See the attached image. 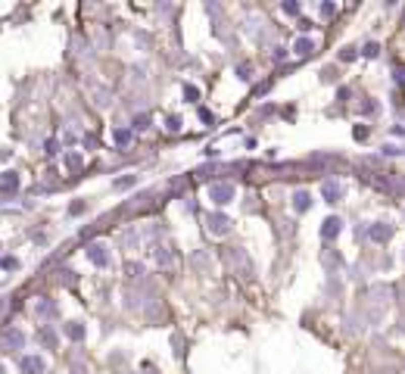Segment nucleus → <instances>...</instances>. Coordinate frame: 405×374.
Instances as JSON below:
<instances>
[{"mask_svg": "<svg viewBox=\"0 0 405 374\" xmlns=\"http://www.w3.org/2000/svg\"><path fill=\"white\" fill-rule=\"evenodd\" d=\"M0 187H4V190H16V187H19V175H16L13 169L4 172V175H0Z\"/></svg>", "mask_w": 405, "mask_h": 374, "instance_id": "nucleus-12", "label": "nucleus"}, {"mask_svg": "<svg viewBox=\"0 0 405 374\" xmlns=\"http://www.w3.org/2000/svg\"><path fill=\"white\" fill-rule=\"evenodd\" d=\"M63 331H66L69 340H75V343H78V340H84V325H78V322H69Z\"/></svg>", "mask_w": 405, "mask_h": 374, "instance_id": "nucleus-11", "label": "nucleus"}, {"mask_svg": "<svg viewBox=\"0 0 405 374\" xmlns=\"http://www.w3.org/2000/svg\"><path fill=\"white\" fill-rule=\"evenodd\" d=\"M368 234H371V240L383 243V240H390V228H386V225H374L371 231H368Z\"/></svg>", "mask_w": 405, "mask_h": 374, "instance_id": "nucleus-14", "label": "nucleus"}, {"mask_svg": "<svg viewBox=\"0 0 405 374\" xmlns=\"http://www.w3.org/2000/svg\"><path fill=\"white\" fill-rule=\"evenodd\" d=\"M137 181V175H125V178H119V181H113V190H128Z\"/></svg>", "mask_w": 405, "mask_h": 374, "instance_id": "nucleus-17", "label": "nucleus"}, {"mask_svg": "<svg viewBox=\"0 0 405 374\" xmlns=\"http://www.w3.org/2000/svg\"><path fill=\"white\" fill-rule=\"evenodd\" d=\"M0 269H4V272H16V269H19V259H16V256H0Z\"/></svg>", "mask_w": 405, "mask_h": 374, "instance_id": "nucleus-18", "label": "nucleus"}, {"mask_svg": "<svg viewBox=\"0 0 405 374\" xmlns=\"http://www.w3.org/2000/svg\"><path fill=\"white\" fill-rule=\"evenodd\" d=\"M63 163H66V169H69V172H78V169H81V153H66Z\"/></svg>", "mask_w": 405, "mask_h": 374, "instance_id": "nucleus-16", "label": "nucleus"}, {"mask_svg": "<svg viewBox=\"0 0 405 374\" xmlns=\"http://www.w3.org/2000/svg\"><path fill=\"white\" fill-rule=\"evenodd\" d=\"M287 16H299V4H296V0H284V7H281Z\"/></svg>", "mask_w": 405, "mask_h": 374, "instance_id": "nucleus-19", "label": "nucleus"}, {"mask_svg": "<svg viewBox=\"0 0 405 374\" xmlns=\"http://www.w3.org/2000/svg\"><path fill=\"white\" fill-rule=\"evenodd\" d=\"M22 343H25V334L19 328H7L0 334V346L4 349H22Z\"/></svg>", "mask_w": 405, "mask_h": 374, "instance_id": "nucleus-2", "label": "nucleus"}, {"mask_svg": "<svg viewBox=\"0 0 405 374\" xmlns=\"http://www.w3.org/2000/svg\"><path fill=\"white\" fill-rule=\"evenodd\" d=\"M38 340H41L44 349H57V334H53V328H47V325L38 331Z\"/></svg>", "mask_w": 405, "mask_h": 374, "instance_id": "nucleus-10", "label": "nucleus"}, {"mask_svg": "<svg viewBox=\"0 0 405 374\" xmlns=\"http://www.w3.org/2000/svg\"><path fill=\"white\" fill-rule=\"evenodd\" d=\"M7 309H10V302H7V299H0V318L7 315Z\"/></svg>", "mask_w": 405, "mask_h": 374, "instance_id": "nucleus-30", "label": "nucleus"}, {"mask_svg": "<svg viewBox=\"0 0 405 374\" xmlns=\"http://www.w3.org/2000/svg\"><path fill=\"white\" fill-rule=\"evenodd\" d=\"M234 184H228V181H215V184H209V200L215 203V206H228L231 200H234Z\"/></svg>", "mask_w": 405, "mask_h": 374, "instance_id": "nucleus-1", "label": "nucleus"}, {"mask_svg": "<svg viewBox=\"0 0 405 374\" xmlns=\"http://www.w3.org/2000/svg\"><path fill=\"white\" fill-rule=\"evenodd\" d=\"M69 212H72V216H81V212H84V203H81V200H75V203L69 206Z\"/></svg>", "mask_w": 405, "mask_h": 374, "instance_id": "nucleus-26", "label": "nucleus"}, {"mask_svg": "<svg viewBox=\"0 0 405 374\" xmlns=\"http://www.w3.org/2000/svg\"><path fill=\"white\" fill-rule=\"evenodd\" d=\"M134 128H137V131L150 128V116H146V113H143V116H137V119H134Z\"/></svg>", "mask_w": 405, "mask_h": 374, "instance_id": "nucleus-21", "label": "nucleus"}, {"mask_svg": "<svg viewBox=\"0 0 405 374\" xmlns=\"http://www.w3.org/2000/svg\"><path fill=\"white\" fill-rule=\"evenodd\" d=\"M293 50H296L299 57H309V53H315V41H312V38H299L296 44H293Z\"/></svg>", "mask_w": 405, "mask_h": 374, "instance_id": "nucleus-13", "label": "nucleus"}, {"mask_svg": "<svg viewBox=\"0 0 405 374\" xmlns=\"http://www.w3.org/2000/svg\"><path fill=\"white\" fill-rule=\"evenodd\" d=\"M334 13H337L334 4H321V16H334Z\"/></svg>", "mask_w": 405, "mask_h": 374, "instance_id": "nucleus-27", "label": "nucleus"}, {"mask_svg": "<svg viewBox=\"0 0 405 374\" xmlns=\"http://www.w3.org/2000/svg\"><path fill=\"white\" fill-rule=\"evenodd\" d=\"M184 100H199V87L187 84V87H184Z\"/></svg>", "mask_w": 405, "mask_h": 374, "instance_id": "nucleus-20", "label": "nucleus"}, {"mask_svg": "<svg viewBox=\"0 0 405 374\" xmlns=\"http://www.w3.org/2000/svg\"><path fill=\"white\" fill-rule=\"evenodd\" d=\"M34 315H38V318L57 315V306H53V299H38V302H34Z\"/></svg>", "mask_w": 405, "mask_h": 374, "instance_id": "nucleus-8", "label": "nucleus"}, {"mask_svg": "<svg viewBox=\"0 0 405 374\" xmlns=\"http://www.w3.org/2000/svg\"><path fill=\"white\" fill-rule=\"evenodd\" d=\"M165 128H169V131H178V128H181V119H178V116H169V119H165Z\"/></svg>", "mask_w": 405, "mask_h": 374, "instance_id": "nucleus-24", "label": "nucleus"}, {"mask_svg": "<svg viewBox=\"0 0 405 374\" xmlns=\"http://www.w3.org/2000/svg\"><path fill=\"white\" fill-rule=\"evenodd\" d=\"M352 137H356V140H365V137H368V125H356V128H352Z\"/></svg>", "mask_w": 405, "mask_h": 374, "instance_id": "nucleus-23", "label": "nucleus"}, {"mask_svg": "<svg viewBox=\"0 0 405 374\" xmlns=\"http://www.w3.org/2000/svg\"><path fill=\"white\" fill-rule=\"evenodd\" d=\"M377 50H380V47L371 41V44H365V50H362V53H365V57H377Z\"/></svg>", "mask_w": 405, "mask_h": 374, "instance_id": "nucleus-25", "label": "nucleus"}, {"mask_svg": "<svg viewBox=\"0 0 405 374\" xmlns=\"http://www.w3.org/2000/svg\"><path fill=\"white\" fill-rule=\"evenodd\" d=\"M113 140H116V147H128V144H131V131H128V128H116Z\"/></svg>", "mask_w": 405, "mask_h": 374, "instance_id": "nucleus-15", "label": "nucleus"}, {"mask_svg": "<svg viewBox=\"0 0 405 374\" xmlns=\"http://www.w3.org/2000/svg\"><path fill=\"white\" fill-rule=\"evenodd\" d=\"M206 225H209L212 234H228V231H231V219H228V216H222V212H212Z\"/></svg>", "mask_w": 405, "mask_h": 374, "instance_id": "nucleus-5", "label": "nucleus"}, {"mask_svg": "<svg viewBox=\"0 0 405 374\" xmlns=\"http://www.w3.org/2000/svg\"><path fill=\"white\" fill-rule=\"evenodd\" d=\"M321 197H324V203H337V200L343 197V187H340L337 181H324V187H321Z\"/></svg>", "mask_w": 405, "mask_h": 374, "instance_id": "nucleus-7", "label": "nucleus"}, {"mask_svg": "<svg viewBox=\"0 0 405 374\" xmlns=\"http://www.w3.org/2000/svg\"><path fill=\"white\" fill-rule=\"evenodd\" d=\"M0 374H4V368H0Z\"/></svg>", "mask_w": 405, "mask_h": 374, "instance_id": "nucleus-31", "label": "nucleus"}, {"mask_svg": "<svg viewBox=\"0 0 405 374\" xmlns=\"http://www.w3.org/2000/svg\"><path fill=\"white\" fill-rule=\"evenodd\" d=\"M340 231H343V222H340L337 216H330V219H324V222H321V237H324V240L340 237Z\"/></svg>", "mask_w": 405, "mask_h": 374, "instance_id": "nucleus-6", "label": "nucleus"}, {"mask_svg": "<svg viewBox=\"0 0 405 374\" xmlns=\"http://www.w3.org/2000/svg\"><path fill=\"white\" fill-rule=\"evenodd\" d=\"M383 153H386V156H396V153H402V150H399V147H393V144H386V147H383Z\"/></svg>", "mask_w": 405, "mask_h": 374, "instance_id": "nucleus-29", "label": "nucleus"}, {"mask_svg": "<svg viewBox=\"0 0 405 374\" xmlns=\"http://www.w3.org/2000/svg\"><path fill=\"white\" fill-rule=\"evenodd\" d=\"M249 72H252V69H249V63H240V66H237V75H240L243 81H249V78H252Z\"/></svg>", "mask_w": 405, "mask_h": 374, "instance_id": "nucleus-22", "label": "nucleus"}, {"mask_svg": "<svg viewBox=\"0 0 405 374\" xmlns=\"http://www.w3.org/2000/svg\"><path fill=\"white\" fill-rule=\"evenodd\" d=\"M19 371L22 374H44V359H41V355H22Z\"/></svg>", "mask_w": 405, "mask_h": 374, "instance_id": "nucleus-4", "label": "nucleus"}, {"mask_svg": "<svg viewBox=\"0 0 405 374\" xmlns=\"http://www.w3.org/2000/svg\"><path fill=\"white\" fill-rule=\"evenodd\" d=\"M199 119H202V122H212V125H215V116H212L209 110H199Z\"/></svg>", "mask_w": 405, "mask_h": 374, "instance_id": "nucleus-28", "label": "nucleus"}, {"mask_svg": "<svg viewBox=\"0 0 405 374\" xmlns=\"http://www.w3.org/2000/svg\"><path fill=\"white\" fill-rule=\"evenodd\" d=\"M402 153H405V150H402Z\"/></svg>", "mask_w": 405, "mask_h": 374, "instance_id": "nucleus-32", "label": "nucleus"}, {"mask_svg": "<svg viewBox=\"0 0 405 374\" xmlns=\"http://www.w3.org/2000/svg\"><path fill=\"white\" fill-rule=\"evenodd\" d=\"M87 259L97 265V269H106L109 265V253H106V246L103 243H87Z\"/></svg>", "mask_w": 405, "mask_h": 374, "instance_id": "nucleus-3", "label": "nucleus"}, {"mask_svg": "<svg viewBox=\"0 0 405 374\" xmlns=\"http://www.w3.org/2000/svg\"><path fill=\"white\" fill-rule=\"evenodd\" d=\"M312 206V193L309 190H296V193H293V209H296V212H306Z\"/></svg>", "mask_w": 405, "mask_h": 374, "instance_id": "nucleus-9", "label": "nucleus"}]
</instances>
